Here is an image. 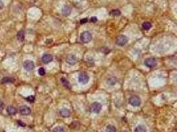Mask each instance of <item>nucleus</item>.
<instances>
[{"instance_id": "f257e3e1", "label": "nucleus", "mask_w": 177, "mask_h": 132, "mask_svg": "<svg viewBox=\"0 0 177 132\" xmlns=\"http://www.w3.org/2000/svg\"><path fill=\"white\" fill-rule=\"evenodd\" d=\"M80 40L83 43H89L92 40V34L89 31H84L80 35Z\"/></svg>"}, {"instance_id": "f03ea898", "label": "nucleus", "mask_w": 177, "mask_h": 132, "mask_svg": "<svg viewBox=\"0 0 177 132\" xmlns=\"http://www.w3.org/2000/svg\"><path fill=\"white\" fill-rule=\"evenodd\" d=\"M129 104H131L132 106L137 107V106H139L141 105V100L138 96L133 95V96H131L129 98Z\"/></svg>"}, {"instance_id": "7ed1b4c3", "label": "nucleus", "mask_w": 177, "mask_h": 132, "mask_svg": "<svg viewBox=\"0 0 177 132\" xmlns=\"http://www.w3.org/2000/svg\"><path fill=\"white\" fill-rule=\"evenodd\" d=\"M90 81V76L86 72H81L78 75V81L81 84L86 85Z\"/></svg>"}, {"instance_id": "20e7f679", "label": "nucleus", "mask_w": 177, "mask_h": 132, "mask_svg": "<svg viewBox=\"0 0 177 132\" xmlns=\"http://www.w3.org/2000/svg\"><path fill=\"white\" fill-rule=\"evenodd\" d=\"M128 42V38L125 35H120L116 39V44L119 46H124Z\"/></svg>"}, {"instance_id": "39448f33", "label": "nucleus", "mask_w": 177, "mask_h": 132, "mask_svg": "<svg viewBox=\"0 0 177 132\" xmlns=\"http://www.w3.org/2000/svg\"><path fill=\"white\" fill-rule=\"evenodd\" d=\"M66 62L69 65H74L78 63V58H76V56L75 55H74L72 54H68L66 56Z\"/></svg>"}, {"instance_id": "423d86ee", "label": "nucleus", "mask_w": 177, "mask_h": 132, "mask_svg": "<svg viewBox=\"0 0 177 132\" xmlns=\"http://www.w3.org/2000/svg\"><path fill=\"white\" fill-rule=\"evenodd\" d=\"M144 63L147 67L153 68V67L157 65V60L155 58H153V57L149 58L147 59H146Z\"/></svg>"}, {"instance_id": "0eeeda50", "label": "nucleus", "mask_w": 177, "mask_h": 132, "mask_svg": "<svg viewBox=\"0 0 177 132\" xmlns=\"http://www.w3.org/2000/svg\"><path fill=\"white\" fill-rule=\"evenodd\" d=\"M91 110L95 114H99L102 110V104L97 102H94L91 105Z\"/></svg>"}, {"instance_id": "6e6552de", "label": "nucleus", "mask_w": 177, "mask_h": 132, "mask_svg": "<svg viewBox=\"0 0 177 132\" xmlns=\"http://www.w3.org/2000/svg\"><path fill=\"white\" fill-rule=\"evenodd\" d=\"M23 67L25 68V70L27 71H31L35 67L34 62L31 60H26L23 63Z\"/></svg>"}, {"instance_id": "1a4fd4ad", "label": "nucleus", "mask_w": 177, "mask_h": 132, "mask_svg": "<svg viewBox=\"0 0 177 132\" xmlns=\"http://www.w3.org/2000/svg\"><path fill=\"white\" fill-rule=\"evenodd\" d=\"M19 112L21 115L27 116L31 114V108H29V106H22L19 108Z\"/></svg>"}, {"instance_id": "9d476101", "label": "nucleus", "mask_w": 177, "mask_h": 132, "mask_svg": "<svg viewBox=\"0 0 177 132\" xmlns=\"http://www.w3.org/2000/svg\"><path fill=\"white\" fill-rule=\"evenodd\" d=\"M59 114L63 117V118H68L70 117L71 115V111L69 110L68 109L65 108H61V110H59Z\"/></svg>"}, {"instance_id": "9b49d317", "label": "nucleus", "mask_w": 177, "mask_h": 132, "mask_svg": "<svg viewBox=\"0 0 177 132\" xmlns=\"http://www.w3.org/2000/svg\"><path fill=\"white\" fill-rule=\"evenodd\" d=\"M53 56L49 54H44L42 56V61L45 64H47V63L51 62L53 61Z\"/></svg>"}, {"instance_id": "f8f14e48", "label": "nucleus", "mask_w": 177, "mask_h": 132, "mask_svg": "<svg viewBox=\"0 0 177 132\" xmlns=\"http://www.w3.org/2000/svg\"><path fill=\"white\" fill-rule=\"evenodd\" d=\"M61 11H62V13L63 15H64V16H68V15H69L71 13L72 9H71V7L69 5H65L62 7Z\"/></svg>"}, {"instance_id": "ddd939ff", "label": "nucleus", "mask_w": 177, "mask_h": 132, "mask_svg": "<svg viewBox=\"0 0 177 132\" xmlns=\"http://www.w3.org/2000/svg\"><path fill=\"white\" fill-rule=\"evenodd\" d=\"M7 113L9 115H15L17 114V109L13 106H8L6 108Z\"/></svg>"}, {"instance_id": "4468645a", "label": "nucleus", "mask_w": 177, "mask_h": 132, "mask_svg": "<svg viewBox=\"0 0 177 132\" xmlns=\"http://www.w3.org/2000/svg\"><path fill=\"white\" fill-rule=\"evenodd\" d=\"M17 40L21 42L25 40V31L23 30H21L17 32Z\"/></svg>"}, {"instance_id": "2eb2a0df", "label": "nucleus", "mask_w": 177, "mask_h": 132, "mask_svg": "<svg viewBox=\"0 0 177 132\" xmlns=\"http://www.w3.org/2000/svg\"><path fill=\"white\" fill-rule=\"evenodd\" d=\"M107 83L109 85H114L117 82V79L116 77H114V76H110L107 78L106 80Z\"/></svg>"}, {"instance_id": "dca6fc26", "label": "nucleus", "mask_w": 177, "mask_h": 132, "mask_svg": "<svg viewBox=\"0 0 177 132\" xmlns=\"http://www.w3.org/2000/svg\"><path fill=\"white\" fill-rule=\"evenodd\" d=\"M15 81L14 78L10 77H3L1 80V83L5 84V83H13Z\"/></svg>"}, {"instance_id": "f3484780", "label": "nucleus", "mask_w": 177, "mask_h": 132, "mask_svg": "<svg viewBox=\"0 0 177 132\" xmlns=\"http://www.w3.org/2000/svg\"><path fill=\"white\" fill-rule=\"evenodd\" d=\"M61 83H62V84L63 85V86L66 88V89H71V85H70V83L68 82V81L67 79L64 78V77H62L61 79Z\"/></svg>"}, {"instance_id": "a211bd4d", "label": "nucleus", "mask_w": 177, "mask_h": 132, "mask_svg": "<svg viewBox=\"0 0 177 132\" xmlns=\"http://www.w3.org/2000/svg\"><path fill=\"white\" fill-rule=\"evenodd\" d=\"M135 132H147V129L145 126L143 125H139L135 128Z\"/></svg>"}, {"instance_id": "6ab92c4d", "label": "nucleus", "mask_w": 177, "mask_h": 132, "mask_svg": "<svg viewBox=\"0 0 177 132\" xmlns=\"http://www.w3.org/2000/svg\"><path fill=\"white\" fill-rule=\"evenodd\" d=\"M151 27H152V24L150 23V22H144L142 24V28L144 30H146V31H148V30L150 29Z\"/></svg>"}, {"instance_id": "aec40b11", "label": "nucleus", "mask_w": 177, "mask_h": 132, "mask_svg": "<svg viewBox=\"0 0 177 132\" xmlns=\"http://www.w3.org/2000/svg\"><path fill=\"white\" fill-rule=\"evenodd\" d=\"M109 14L111 16H113V17H117V16H119L121 15V11L119 9H114L110 11Z\"/></svg>"}, {"instance_id": "412c9836", "label": "nucleus", "mask_w": 177, "mask_h": 132, "mask_svg": "<svg viewBox=\"0 0 177 132\" xmlns=\"http://www.w3.org/2000/svg\"><path fill=\"white\" fill-rule=\"evenodd\" d=\"M106 132H117V130L114 125H109L106 127Z\"/></svg>"}, {"instance_id": "4be33fe9", "label": "nucleus", "mask_w": 177, "mask_h": 132, "mask_svg": "<svg viewBox=\"0 0 177 132\" xmlns=\"http://www.w3.org/2000/svg\"><path fill=\"white\" fill-rule=\"evenodd\" d=\"M38 73H39V74L40 75H41V76H43L44 75L46 74V71L44 69L43 67H41V68H39V70H38Z\"/></svg>"}, {"instance_id": "5701e85b", "label": "nucleus", "mask_w": 177, "mask_h": 132, "mask_svg": "<svg viewBox=\"0 0 177 132\" xmlns=\"http://www.w3.org/2000/svg\"><path fill=\"white\" fill-rule=\"evenodd\" d=\"M26 100H27L29 102H30V103H33V102H34V101L35 100V96H29L27 97V99H26Z\"/></svg>"}, {"instance_id": "b1692460", "label": "nucleus", "mask_w": 177, "mask_h": 132, "mask_svg": "<svg viewBox=\"0 0 177 132\" xmlns=\"http://www.w3.org/2000/svg\"><path fill=\"white\" fill-rule=\"evenodd\" d=\"M53 132H65L62 127H56L53 130Z\"/></svg>"}, {"instance_id": "393cba45", "label": "nucleus", "mask_w": 177, "mask_h": 132, "mask_svg": "<svg viewBox=\"0 0 177 132\" xmlns=\"http://www.w3.org/2000/svg\"><path fill=\"white\" fill-rule=\"evenodd\" d=\"M88 21V18H84V19H82V20H80V23L81 24H86Z\"/></svg>"}, {"instance_id": "a878e982", "label": "nucleus", "mask_w": 177, "mask_h": 132, "mask_svg": "<svg viewBox=\"0 0 177 132\" xmlns=\"http://www.w3.org/2000/svg\"><path fill=\"white\" fill-rule=\"evenodd\" d=\"M17 124H19V125H20V126H22V127H25V124L24 122H21V121H17Z\"/></svg>"}, {"instance_id": "bb28decb", "label": "nucleus", "mask_w": 177, "mask_h": 132, "mask_svg": "<svg viewBox=\"0 0 177 132\" xmlns=\"http://www.w3.org/2000/svg\"><path fill=\"white\" fill-rule=\"evenodd\" d=\"M97 21V17H92L91 19H90V22H92V23H96V22Z\"/></svg>"}, {"instance_id": "cd10ccee", "label": "nucleus", "mask_w": 177, "mask_h": 132, "mask_svg": "<svg viewBox=\"0 0 177 132\" xmlns=\"http://www.w3.org/2000/svg\"><path fill=\"white\" fill-rule=\"evenodd\" d=\"M3 107H4V103H3V101L0 100V110H2Z\"/></svg>"}, {"instance_id": "c85d7f7f", "label": "nucleus", "mask_w": 177, "mask_h": 132, "mask_svg": "<svg viewBox=\"0 0 177 132\" xmlns=\"http://www.w3.org/2000/svg\"><path fill=\"white\" fill-rule=\"evenodd\" d=\"M3 7V3L1 1H0V9H1Z\"/></svg>"}, {"instance_id": "c756f323", "label": "nucleus", "mask_w": 177, "mask_h": 132, "mask_svg": "<svg viewBox=\"0 0 177 132\" xmlns=\"http://www.w3.org/2000/svg\"><path fill=\"white\" fill-rule=\"evenodd\" d=\"M127 132V131H123V132Z\"/></svg>"}]
</instances>
